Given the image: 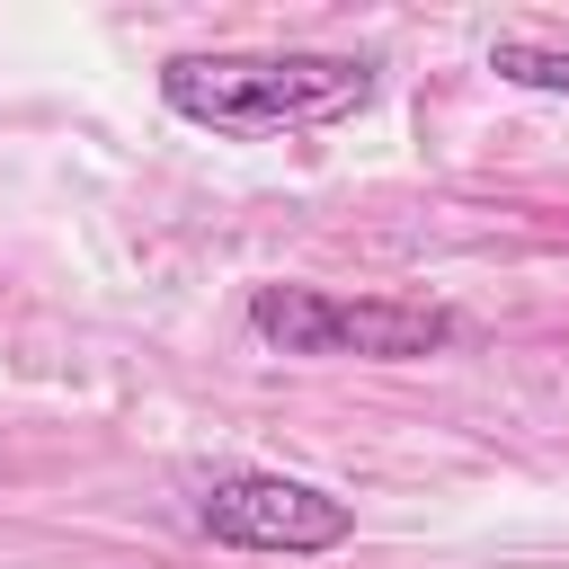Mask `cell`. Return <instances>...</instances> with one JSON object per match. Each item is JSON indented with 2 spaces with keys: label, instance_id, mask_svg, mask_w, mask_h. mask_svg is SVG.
Returning a JSON list of instances; mask_svg holds the SVG:
<instances>
[{
  "label": "cell",
  "instance_id": "obj_1",
  "mask_svg": "<svg viewBox=\"0 0 569 569\" xmlns=\"http://www.w3.org/2000/svg\"><path fill=\"white\" fill-rule=\"evenodd\" d=\"M382 71L365 53H169L160 62V107L196 133L231 142H276V133H320L365 116Z\"/></svg>",
  "mask_w": 569,
  "mask_h": 569
},
{
  "label": "cell",
  "instance_id": "obj_2",
  "mask_svg": "<svg viewBox=\"0 0 569 569\" xmlns=\"http://www.w3.org/2000/svg\"><path fill=\"white\" fill-rule=\"evenodd\" d=\"M249 329L276 356H365V365H409L453 347V311L445 302H391V293H320V284H258L249 293Z\"/></svg>",
  "mask_w": 569,
  "mask_h": 569
},
{
  "label": "cell",
  "instance_id": "obj_3",
  "mask_svg": "<svg viewBox=\"0 0 569 569\" xmlns=\"http://www.w3.org/2000/svg\"><path fill=\"white\" fill-rule=\"evenodd\" d=\"M196 533H213L231 551L311 560V551H338L356 533V507L311 489V480H284V471H222V480L196 489Z\"/></svg>",
  "mask_w": 569,
  "mask_h": 569
},
{
  "label": "cell",
  "instance_id": "obj_4",
  "mask_svg": "<svg viewBox=\"0 0 569 569\" xmlns=\"http://www.w3.org/2000/svg\"><path fill=\"white\" fill-rule=\"evenodd\" d=\"M489 71L516 80V89H542V98H569V44H533V36H498L489 44Z\"/></svg>",
  "mask_w": 569,
  "mask_h": 569
}]
</instances>
